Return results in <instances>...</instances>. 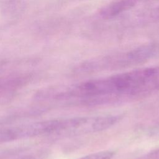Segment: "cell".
<instances>
[{
  "label": "cell",
  "mask_w": 159,
  "mask_h": 159,
  "mask_svg": "<svg viewBox=\"0 0 159 159\" xmlns=\"http://www.w3.org/2000/svg\"><path fill=\"white\" fill-rule=\"evenodd\" d=\"M159 91V66L133 70L81 82L65 91L67 98L89 102L137 98Z\"/></svg>",
  "instance_id": "1"
},
{
  "label": "cell",
  "mask_w": 159,
  "mask_h": 159,
  "mask_svg": "<svg viewBox=\"0 0 159 159\" xmlns=\"http://www.w3.org/2000/svg\"><path fill=\"white\" fill-rule=\"evenodd\" d=\"M157 51L156 45H144L125 52L88 62L80 67V71L116 70L137 65L152 58Z\"/></svg>",
  "instance_id": "2"
},
{
  "label": "cell",
  "mask_w": 159,
  "mask_h": 159,
  "mask_svg": "<svg viewBox=\"0 0 159 159\" xmlns=\"http://www.w3.org/2000/svg\"><path fill=\"white\" fill-rule=\"evenodd\" d=\"M142 0H113L102 7L99 16L103 19H109L116 17L136 6Z\"/></svg>",
  "instance_id": "3"
},
{
  "label": "cell",
  "mask_w": 159,
  "mask_h": 159,
  "mask_svg": "<svg viewBox=\"0 0 159 159\" xmlns=\"http://www.w3.org/2000/svg\"><path fill=\"white\" fill-rule=\"evenodd\" d=\"M24 4L21 0H8L2 6V10L7 16H17L24 10Z\"/></svg>",
  "instance_id": "4"
},
{
  "label": "cell",
  "mask_w": 159,
  "mask_h": 159,
  "mask_svg": "<svg viewBox=\"0 0 159 159\" xmlns=\"http://www.w3.org/2000/svg\"><path fill=\"white\" fill-rule=\"evenodd\" d=\"M115 154L114 150H107L91 153L78 159H112Z\"/></svg>",
  "instance_id": "5"
}]
</instances>
